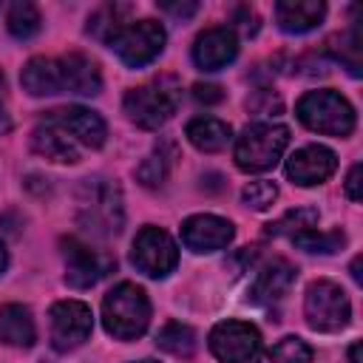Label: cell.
Returning a JSON list of instances; mask_svg holds the SVG:
<instances>
[{
	"mask_svg": "<svg viewBox=\"0 0 363 363\" xmlns=\"http://www.w3.org/2000/svg\"><path fill=\"white\" fill-rule=\"evenodd\" d=\"M77 224L99 238L119 235L125 224L119 187L108 179H85L77 190Z\"/></svg>",
	"mask_w": 363,
	"mask_h": 363,
	"instance_id": "1",
	"label": "cell"
},
{
	"mask_svg": "<svg viewBox=\"0 0 363 363\" xmlns=\"http://www.w3.org/2000/svg\"><path fill=\"white\" fill-rule=\"evenodd\" d=\"M179 102H182L179 79L170 74H162L125 94V113L133 125L145 130H156L176 113Z\"/></svg>",
	"mask_w": 363,
	"mask_h": 363,
	"instance_id": "2",
	"label": "cell"
},
{
	"mask_svg": "<svg viewBox=\"0 0 363 363\" xmlns=\"http://www.w3.org/2000/svg\"><path fill=\"white\" fill-rule=\"evenodd\" d=\"M102 323L116 340L139 337L150 323V301L145 289L130 281L116 284L102 301Z\"/></svg>",
	"mask_w": 363,
	"mask_h": 363,
	"instance_id": "3",
	"label": "cell"
},
{
	"mask_svg": "<svg viewBox=\"0 0 363 363\" xmlns=\"http://www.w3.org/2000/svg\"><path fill=\"white\" fill-rule=\"evenodd\" d=\"M289 145V128L286 125H272V122H255L244 128V133L235 142L233 159L235 167L244 173H267L278 164Z\"/></svg>",
	"mask_w": 363,
	"mask_h": 363,
	"instance_id": "4",
	"label": "cell"
},
{
	"mask_svg": "<svg viewBox=\"0 0 363 363\" xmlns=\"http://www.w3.org/2000/svg\"><path fill=\"white\" fill-rule=\"evenodd\" d=\"M298 119L315 130V133H326V136H349L354 130V108L349 105L346 96H340L332 88H320V91H306L298 99L295 108Z\"/></svg>",
	"mask_w": 363,
	"mask_h": 363,
	"instance_id": "5",
	"label": "cell"
},
{
	"mask_svg": "<svg viewBox=\"0 0 363 363\" xmlns=\"http://www.w3.org/2000/svg\"><path fill=\"white\" fill-rule=\"evenodd\" d=\"M303 315H306V323L318 332H340L352 318V303H349V295L335 281L323 278L306 286Z\"/></svg>",
	"mask_w": 363,
	"mask_h": 363,
	"instance_id": "6",
	"label": "cell"
},
{
	"mask_svg": "<svg viewBox=\"0 0 363 363\" xmlns=\"http://www.w3.org/2000/svg\"><path fill=\"white\" fill-rule=\"evenodd\" d=\"M108 45L113 48V54H116L125 65L139 68V65H147L150 60H156V57L162 54V48H164V28H162V23H156V20L128 23V26H122V28L111 37Z\"/></svg>",
	"mask_w": 363,
	"mask_h": 363,
	"instance_id": "7",
	"label": "cell"
},
{
	"mask_svg": "<svg viewBox=\"0 0 363 363\" xmlns=\"http://www.w3.org/2000/svg\"><path fill=\"white\" fill-rule=\"evenodd\" d=\"M130 261L139 272L150 275V278H164L167 272L176 269L179 264V250L173 244V238L159 230V227H142L133 238V250H130Z\"/></svg>",
	"mask_w": 363,
	"mask_h": 363,
	"instance_id": "8",
	"label": "cell"
},
{
	"mask_svg": "<svg viewBox=\"0 0 363 363\" xmlns=\"http://www.w3.org/2000/svg\"><path fill=\"white\" fill-rule=\"evenodd\" d=\"M48 318H51V346L57 352H74L88 340L94 329L91 306L82 301H57Z\"/></svg>",
	"mask_w": 363,
	"mask_h": 363,
	"instance_id": "9",
	"label": "cell"
},
{
	"mask_svg": "<svg viewBox=\"0 0 363 363\" xmlns=\"http://www.w3.org/2000/svg\"><path fill=\"white\" fill-rule=\"evenodd\" d=\"M261 346V335L252 323L244 320H221L210 332V352L221 363H247Z\"/></svg>",
	"mask_w": 363,
	"mask_h": 363,
	"instance_id": "10",
	"label": "cell"
},
{
	"mask_svg": "<svg viewBox=\"0 0 363 363\" xmlns=\"http://www.w3.org/2000/svg\"><path fill=\"white\" fill-rule=\"evenodd\" d=\"M62 261H65V284L74 289H88L94 286L111 267H116V261L96 255L91 247H85L77 238H62Z\"/></svg>",
	"mask_w": 363,
	"mask_h": 363,
	"instance_id": "11",
	"label": "cell"
},
{
	"mask_svg": "<svg viewBox=\"0 0 363 363\" xmlns=\"http://www.w3.org/2000/svg\"><path fill=\"white\" fill-rule=\"evenodd\" d=\"M45 122H54L57 128H62L71 139L82 142L85 147H102L105 145V136H108L105 119L96 111L82 108V105H68V108L48 111L45 113Z\"/></svg>",
	"mask_w": 363,
	"mask_h": 363,
	"instance_id": "12",
	"label": "cell"
},
{
	"mask_svg": "<svg viewBox=\"0 0 363 363\" xmlns=\"http://www.w3.org/2000/svg\"><path fill=\"white\" fill-rule=\"evenodd\" d=\"M335 167H337V156L323 145H306L286 159V176L292 179V184L301 187L326 182L335 173Z\"/></svg>",
	"mask_w": 363,
	"mask_h": 363,
	"instance_id": "13",
	"label": "cell"
},
{
	"mask_svg": "<svg viewBox=\"0 0 363 363\" xmlns=\"http://www.w3.org/2000/svg\"><path fill=\"white\" fill-rule=\"evenodd\" d=\"M235 230L227 218H218V216H190L184 218L182 224V241L187 250L193 252H216V250H224L230 241H233Z\"/></svg>",
	"mask_w": 363,
	"mask_h": 363,
	"instance_id": "14",
	"label": "cell"
},
{
	"mask_svg": "<svg viewBox=\"0 0 363 363\" xmlns=\"http://www.w3.org/2000/svg\"><path fill=\"white\" fill-rule=\"evenodd\" d=\"M238 57V37L227 26H213L196 37L193 62L201 71H218Z\"/></svg>",
	"mask_w": 363,
	"mask_h": 363,
	"instance_id": "15",
	"label": "cell"
},
{
	"mask_svg": "<svg viewBox=\"0 0 363 363\" xmlns=\"http://www.w3.org/2000/svg\"><path fill=\"white\" fill-rule=\"evenodd\" d=\"M20 82L31 96H51V94H65V74H62V60L57 57H31L23 71Z\"/></svg>",
	"mask_w": 363,
	"mask_h": 363,
	"instance_id": "16",
	"label": "cell"
},
{
	"mask_svg": "<svg viewBox=\"0 0 363 363\" xmlns=\"http://www.w3.org/2000/svg\"><path fill=\"white\" fill-rule=\"evenodd\" d=\"M298 269L284 261V258H272L269 264H264L255 275V281L250 284V301L252 303H272L278 298L286 295V289L292 286Z\"/></svg>",
	"mask_w": 363,
	"mask_h": 363,
	"instance_id": "17",
	"label": "cell"
},
{
	"mask_svg": "<svg viewBox=\"0 0 363 363\" xmlns=\"http://www.w3.org/2000/svg\"><path fill=\"white\" fill-rule=\"evenodd\" d=\"M31 150L37 156H43L48 162H60V164L79 162V153H77L74 139L62 128H57L54 122H45V119H43V125H37L31 130Z\"/></svg>",
	"mask_w": 363,
	"mask_h": 363,
	"instance_id": "18",
	"label": "cell"
},
{
	"mask_svg": "<svg viewBox=\"0 0 363 363\" xmlns=\"http://www.w3.org/2000/svg\"><path fill=\"white\" fill-rule=\"evenodd\" d=\"M326 14V6L320 0H281L275 6L278 28L286 34H306L315 26H320Z\"/></svg>",
	"mask_w": 363,
	"mask_h": 363,
	"instance_id": "19",
	"label": "cell"
},
{
	"mask_svg": "<svg viewBox=\"0 0 363 363\" xmlns=\"http://www.w3.org/2000/svg\"><path fill=\"white\" fill-rule=\"evenodd\" d=\"M62 60V74H65V91L68 94H79V96H94L102 88V74L96 68L94 60H88L85 54H65Z\"/></svg>",
	"mask_w": 363,
	"mask_h": 363,
	"instance_id": "20",
	"label": "cell"
},
{
	"mask_svg": "<svg viewBox=\"0 0 363 363\" xmlns=\"http://www.w3.org/2000/svg\"><path fill=\"white\" fill-rule=\"evenodd\" d=\"M37 337L34 329V318L28 312V306L23 303H3L0 306V340L6 346H17V349H28Z\"/></svg>",
	"mask_w": 363,
	"mask_h": 363,
	"instance_id": "21",
	"label": "cell"
},
{
	"mask_svg": "<svg viewBox=\"0 0 363 363\" xmlns=\"http://www.w3.org/2000/svg\"><path fill=\"white\" fill-rule=\"evenodd\" d=\"M184 133H187L190 145L199 147V150H204V153H216V150L227 147V142L233 136L230 125L221 122V119H216V116H196V119H190L187 128H184Z\"/></svg>",
	"mask_w": 363,
	"mask_h": 363,
	"instance_id": "22",
	"label": "cell"
},
{
	"mask_svg": "<svg viewBox=\"0 0 363 363\" xmlns=\"http://www.w3.org/2000/svg\"><path fill=\"white\" fill-rule=\"evenodd\" d=\"M173 159H176V147H173L170 142L156 145V147L142 159V164L136 167V179H139L145 187H159V184L167 179V173H170V167H173Z\"/></svg>",
	"mask_w": 363,
	"mask_h": 363,
	"instance_id": "23",
	"label": "cell"
},
{
	"mask_svg": "<svg viewBox=\"0 0 363 363\" xmlns=\"http://www.w3.org/2000/svg\"><path fill=\"white\" fill-rule=\"evenodd\" d=\"M156 346L173 357H190L196 352V332L187 326V323H179V320H170L159 329L156 335Z\"/></svg>",
	"mask_w": 363,
	"mask_h": 363,
	"instance_id": "24",
	"label": "cell"
},
{
	"mask_svg": "<svg viewBox=\"0 0 363 363\" xmlns=\"http://www.w3.org/2000/svg\"><path fill=\"white\" fill-rule=\"evenodd\" d=\"M128 11H130V6H122V3H105V6H99V9L88 17V34H94V37L111 43V37H113L122 26H128V23H125V14H128Z\"/></svg>",
	"mask_w": 363,
	"mask_h": 363,
	"instance_id": "25",
	"label": "cell"
},
{
	"mask_svg": "<svg viewBox=\"0 0 363 363\" xmlns=\"http://www.w3.org/2000/svg\"><path fill=\"white\" fill-rule=\"evenodd\" d=\"M312 360V349L306 340L286 335L281 337L275 346H269L267 352H261L255 357V363H309Z\"/></svg>",
	"mask_w": 363,
	"mask_h": 363,
	"instance_id": "26",
	"label": "cell"
},
{
	"mask_svg": "<svg viewBox=\"0 0 363 363\" xmlns=\"http://www.w3.org/2000/svg\"><path fill=\"white\" fill-rule=\"evenodd\" d=\"M40 23H43V17H40V9H37L34 3H28V0H17V3L9 6L6 26H9L11 37H17V40H28V37H34V34L40 31Z\"/></svg>",
	"mask_w": 363,
	"mask_h": 363,
	"instance_id": "27",
	"label": "cell"
},
{
	"mask_svg": "<svg viewBox=\"0 0 363 363\" xmlns=\"http://www.w3.org/2000/svg\"><path fill=\"white\" fill-rule=\"evenodd\" d=\"M318 224V210L315 207H295L284 213L278 221L267 224V235H298L306 230H315Z\"/></svg>",
	"mask_w": 363,
	"mask_h": 363,
	"instance_id": "28",
	"label": "cell"
},
{
	"mask_svg": "<svg viewBox=\"0 0 363 363\" xmlns=\"http://www.w3.org/2000/svg\"><path fill=\"white\" fill-rule=\"evenodd\" d=\"M326 48L349 68L352 77H360V34H357V28H349L343 34L329 37V45Z\"/></svg>",
	"mask_w": 363,
	"mask_h": 363,
	"instance_id": "29",
	"label": "cell"
},
{
	"mask_svg": "<svg viewBox=\"0 0 363 363\" xmlns=\"http://www.w3.org/2000/svg\"><path fill=\"white\" fill-rule=\"evenodd\" d=\"M292 241L306 250V252H337L343 244H346V235L340 230H332V233H318V230H306V233H298L292 235Z\"/></svg>",
	"mask_w": 363,
	"mask_h": 363,
	"instance_id": "30",
	"label": "cell"
},
{
	"mask_svg": "<svg viewBox=\"0 0 363 363\" xmlns=\"http://www.w3.org/2000/svg\"><path fill=\"white\" fill-rule=\"evenodd\" d=\"M241 199H244V204L247 207H252V210H269L272 207V201L278 199V187L272 184V182H250L244 190H241Z\"/></svg>",
	"mask_w": 363,
	"mask_h": 363,
	"instance_id": "31",
	"label": "cell"
},
{
	"mask_svg": "<svg viewBox=\"0 0 363 363\" xmlns=\"http://www.w3.org/2000/svg\"><path fill=\"white\" fill-rule=\"evenodd\" d=\"M247 108L261 116H269V113L275 116V113H281V99L272 96L269 91H255V99H247Z\"/></svg>",
	"mask_w": 363,
	"mask_h": 363,
	"instance_id": "32",
	"label": "cell"
},
{
	"mask_svg": "<svg viewBox=\"0 0 363 363\" xmlns=\"http://www.w3.org/2000/svg\"><path fill=\"white\" fill-rule=\"evenodd\" d=\"M193 96L199 102H204V105H216V102L224 99V91L218 85H213V82H196L193 85Z\"/></svg>",
	"mask_w": 363,
	"mask_h": 363,
	"instance_id": "33",
	"label": "cell"
},
{
	"mask_svg": "<svg viewBox=\"0 0 363 363\" xmlns=\"http://www.w3.org/2000/svg\"><path fill=\"white\" fill-rule=\"evenodd\" d=\"M235 17H238V28L250 37V34H255L258 31V14L252 11V9H247V6H241L238 11H235Z\"/></svg>",
	"mask_w": 363,
	"mask_h": 363,
	"instance_id": "34",
	"label": "cell"
},
{
	"mask_svg": "<svg viewBox=\"0 0 363 363\" xmlns=\"http://www.w3.org/2000/svg\"><path fill=\"white\" fill-rule=\"evenodd\" d=\"M346 196L352 201H360V164H352V170L346 176Z\"/></svg>",
	"mask_w": 363,
	"mask_h": 363,
	"instance_id": "35",
	"label": "cell"
},
{
	"mask_svg": "<svg viewBox=\"0 0 363 363\" xmlns=\"http://www.w3.org/2000/svg\"><path fill=\"white\" fill-rule=\"evenodd\" d=\"M159 9L162 11H167V14H176V17H190V14H196V3H159Z\"/></svg>",
	"mask_w": 363,
	"mask_h": 363,
	"instance_id": "36",
	"label": "cell"
},
{
	"mask_svg": "<svg viewBox=\"0 0 363 363\" xmlns=\"http://www.w3.org/2000/svg\"><path fill=\"white\" fill-rule=\"evenodd\" d=\"M9 130H11V119H9V113L0 108V136H3V133H9Z\"/></svg>",
	"mask_w": 363,
	"mask_h": 363,
	"instance_id": "37",
	"label": "cell"
},
{
	"mask_svg": "<svg viewBox=\"0 0 363 363\" xmlns=\"http://www.w3.org/2000/svg\"><path fill=\"white\" fill-rule=\"evenodd\" d=\"M349 360H352V363H360V343H352V349H349Z\"/></svg>",
	"mask_w": 363,
	"mask_h": 363,
	"instance_id": "38",
	"label": "cell"
},
{
	"mask_svg": "<svg viewBox=\"0 0 363 363\" xmlns=\"http://www.w3.org/2000/svg\"><path fill=\"white\" fill-rule=\"evenodd\" d=\"M352 278L360 284V258H354V264H352Z\"/></svg>",
	"mask_w": 363,
	"mask_h": 363,
	"instance_id": "39",
	"label": "cell"
},
{
	"mask_svg": "<svg viewBox=\"0 0 363 363\" xmlns=\"http://www.w3.org/2000/svg\"><path fill=\"white\" fill-rule=\"evenodd\" d=\"M6 264H9V255H6V247L0 244V272L6 269Z\"/></svg>",
	"mask_w": 363,
	"mask_h": 363,
	"instance_id": "40",
	"label": "cell"
},
{
	"mask_svg": "<svg viewBox=\"0 0 363 363\" xmlns=\"http://www.w3.org/2000/svg\"><path fill=\"white\" fill-rule=\"evenodd\" d=\"M3 96H6V77H3V71H0V102H3Z\"/></svg>",
	"mask_w": 363,
	"mask_h": 363,
	"instance_id": "41",
	"label": "cell"
},
{
	"mask_svg": "<svg viewBox=\"0 0 363 363\" xmlns=\"http://www.w3.org/2000/svg\"><path fill=\"white\" fill-rule=\"evenodd\" d=\"M139 363H156V360H139Z\"/></svg>",
	"mask_w": 363,
	"mask_h": 363,
	"instance_id": "42",
	"label": "cell"
}]
</instances>
